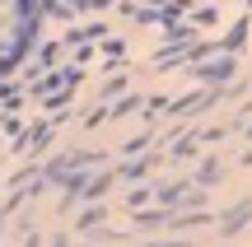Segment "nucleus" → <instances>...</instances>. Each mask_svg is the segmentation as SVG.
<instances>
[{
	"mask_svg": "<svg viewBox=\"0 0 252 247\" xmlns=\"http://www.w3.org/2000/svg\"><path fill=\"white\" fill-rule=\"evenodd\" d=\"M24 33H28V0H0V70L19 61Z\"/></svg>",
	"mask_w": 252,
	"mask_h": 247,
	"instance_id": "nucleus-1",
	"label": "nucleus"
}]
</instances>
